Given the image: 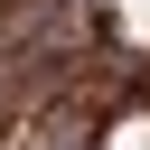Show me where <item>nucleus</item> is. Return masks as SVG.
<instances>
[{"mask_svg":"<svg viewBox=\"0 0 150 150\" xmlns=\"http://www.w3.org/2000/svg\"><path fill=\"white\" fill-rule=\"evenodd\" d=\"M0 150H150V0H0Z\"/></svg>","mask_w":150,"mask_h":150,"instance_id":"f257e3e1","label":"nucleus"}]
</instances>
